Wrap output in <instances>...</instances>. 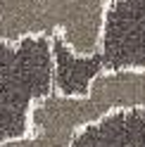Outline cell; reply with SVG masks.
<instances>
[{"instance_id": "277c9868", "label": "cell", "mask_w": 145, "mask_h": 147, "mask_svg": "<svg viewBox=\"0 0 145 147\" xmlns=\"http://www.w3.org/2000/svg\"><path fill=\"white\" fill-rule=\"evenodd\" d=\"M0 147H71V145L55 138V135H50V133H45V131H31L26 138L3 142Z\"/></svg>"}, {"instance_id": "7a4b0ae2", "label": "cell", "mask_w": 145, "mask_h": 147, "mask_svg": "<svg viewBox=\"0 0 145 147\" xmlns=\"http://www.w3.org/2000/svg\"><path fill=\"white\" fill-rule=\"evenodd\" d=\"M79 107L88 126L117 109H145V67L102 69L90 81L88 95L79 97Z\"/></svg>"}, {"instance_id": "6da1fadb", "label": "cell", "mask_w": 145, "mask_h": 147, "mask_svg": "<svg viewBox=\"0 0 145 147\" xmlns=\"http://www.w3.org/2000/svg\"><path fill=\"white\" fill-rule=\"evenodd\" d=\"M112 5L114 0H0V40L60 38L76 57H95Z\"/></svg>"}, {"instance_id": "3957f363", "label": "cell", "mask_w": 145, "mask_h": 147, "mask_svg": "<svg viewBox=\"0 0 145 147\" xmlns=\"http://www.w3.org/2000/svg\"><path fill=\"white\" fill-rule=\"evenodd\" d=\"M71 147H145V109H117L86 126Z\"/></svg>"}]
</instances>
